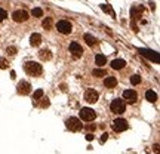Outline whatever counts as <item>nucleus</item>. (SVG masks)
Masks as SVG:
<instances>
[{"mask_svg": "<svg viewBox=\"0 0 160 154\" xmlns=\"http://www.w3.org/2000/svg\"><path fill=\"white\" fill-rule=\"evenodd\" d=\"M128 122L124 120V119H116V120L113 122V129L116 132H123V131H126L128 129Z\"/></svg>", "mask_w": 160, "mask_h": 154, "instance_id": "7", "label": "nucleus"}, {"mask_svg": "<svg viewBox=\"0 0 160 154\" xmlns=\"http://www.w3.org/2000/svg\"><path fill=\"white\" fill-rule=\"evenodd\" d=\"M15 76H16L15 71H11V79H15Z\"/></svg>", "mask_w": 160, "mask_h": 154, "instance_id": "32", "label": "nucleus"}, {"mask_svg": "<svg viewBox=\"0 0 160 154\" xmlns=\"http://www.w3.org/2000/svg\"><path fill=\"white\" fill-rule=\"evenodd\" d=\"M107 139H108V135H107V133H102V135H101V142H105Z\"/></svg>", "mask_w": 160, "mask_h": 154, "instance_id": "30", "label": "nucleus"}, {"mask_svg": "<svg viewBox=\"0 0 160 154\" xmlns=\"http://www.w3.org/2000/svg\"><path fill=\"white\" fill-rule=\"evenodd\" d=\"M124 65H126V62L123 59H114L111 62V68H114V70H122V68H124Z\"/></svg>", "mask_w": 160, "mask_h": 154, "instance_id": "14", "label": "nucleus"}, {"mask_svg": "<svg viewBox=\"0 0 160 154\" xmlns=\"http://www.w3.org/2000/svg\"><path fill=\"white\" fill-rule=\"evenodd\" d=\"M130 83H132V84H135V86H136V84H139V83H141V77H139L138 74L132 76V77H130Z\"/></svg>", "mask_w": 160, "mask_h": 154, "instance_id": "22", "label": "nucleus"}, {"mask_svg": "<svg viewBox=\"0 0 160 154\" xmlns=\"http://www.w3.org/2000/svg\"><path fill=\"white\" fill-rule=\"evenodd\" d=\"M39 56H40L42 61H49V59L52 58V54H50V50L43 49V50H40V52H39Z\"/></svg>", "mask_w": 160, "mask_h": 154, "instance_id": "15", "label": "nucleus"}, {"mask_svg": "<svg viewBox=\"0 0 160 154\" xmlns=\"http://www.w3.org/2000/svg\"><path fill=\"white\" fill-rule=\"evenodd\" d=\"M31 15L34 16V18H42L43 16V9H40V7H34V9L31 11Z\"/></svg>", "mask_w": 160, "mask_h": 154, "instance_id": "20", "label": "nucleus"}, {"mask_svg": "<svg viewBox=\"0 0 160 154\" xmlns=\"http://www.w3.org/2000/svg\"><path fill=\"white\" fill-rule=\"evenodd\" d=\"M92 74H93V77H104L105 76V70H93Z\"/></svg>", "mask_w": 160, "mask_h": 154, "instance_id": "24", "label": "nucleus"}, {"mask_svg": "<svg viewBox=\"0 0 160 154\" xmlns=\"http://www.w3.org/2000/svg\"><path fill=\"white\" fill-rule=\"evenodd\" d=\"M102 11H104V12H108V13H111V15H114V12H113V9L110 7V5H102Z\"/></svg>", "mask_w": 160, "mask_h": 154, "instance_id": "26", "label": "nucleus"}, {"mask_svg": "<svg viewBox=\"0 0 160 154\" xmlns=\"http://www.w3.org/2000/svg\"><path fill=\"white\" fill-rule=\"evenodd\" d=\"M65 125H67V129L71 132H79V131H82V127H83L82 122H80L77 117H70L65 122Z\"/></svg>", "mask_w": 160, "mask_h": 154, "instance_id": "3", "label": "nucleus"}, {"mask_svg": "<svg viewBox=\"0 0 160 154\" xmlns=\"http://www.w3.org/2000/svg\"><path fill=\"white\" fill-rule=\"evenodd\" d=\"M95 62H96V65H105L107 58H105L104 55H101V54H98V55L95 56Z\"/></svg>", "mask_w": 160, "mask_h": 154, "instance_id": "19", "label": "nucleus"}, {"mask_svg": "<svg viewBox=\"0 0 160 154\" xmlns=\"http://www.w3.org/2000/svg\"><path fill=\"white\" fill-rule=\"evenodd\" d=\"M123 98L126 99V101L129 102V104H133V102H136L138 95H136V92H135V90L128 89V90H124V92H123Z\"/></svg>", "mask_w": 160, "mask_h": 154, "instance_id": "11", "label": "nucleus"}, {"mask_svg": "<svg viewBox=\"0 0 160 154\" xmlns=\"http://www.w3.org/2000/svg\"><path fill=\"white\" fill-rule=\"evenodd\" d=\"M40 43H42V36H40V34H37V33L31 34V37H30V45L34 46V48H37V46H40Z\"/></svg>", "mask_w": 160, "mask_h": 154, "instance_id": "13", "label": "nucleus"}, {"mask_svg": "<svg viewBox=\"0 0 160 154\" xmlns=\"http://www.w3.org/2000/svg\"><path fill=\"white\" fill-rule=\"evenodd\" d=\"M9 67V62H7V59L5 58H0V70H5V68Z\"/></svg>", "mask_w": 160, "mask_h": 154, "instance_id": "23", "label": "nucleus"}, {"mask_svg": "<svg viewBox=\"0 0 160 154\" xmlns=\"http://www.w3.org/2000/svg\"><path fill=\"white\" fill-rule=\"evenodd\" d=\"M145 99L150 101V102H156L157 101V93L153 92V90H147L145 92Z\"/></svg>", "mask_w": 160, "mask_h": 154, "instance_id": "17", "label": "nucleus"}, {"mask_svg": "<svg viewBox=\"0 0 160 154\" xmlns=\"http://www.w3.org/2000/svg\"><path fill=\"white\" fill-rule=\"evenodd\" d=\"M98 92L96 90H93V89H87L86 92H85V101L86 102H89V104H95V102L98 101Z\"/></svg>", "mask_w": 160, "mask_h": 154, "instance_id": "8", "label": "nucleus"}, {"mask_svg": "<svg viewBox=\"0 0 160 154\" xmlns=\"http://www.w3.org/2000/svg\"><path fill=\"white\" fill-rule=\"evenodd\" d=\"M85 42L89 45V46H93L96 45V39L92 36V34H85Z\"/></svg>", "mask_w": 160, "mask_h": 154, "instance_id": "18", "label": "nucleus"}, {"mask_svg": "<svg viewBox=\"0 0 160 154\" xmlns=\"http://www.w3.org/2000/svg\"><path fill=\"white\" fill-rule=\"evenodd\" d=\"M80 117H82V120H85V122H92V120H95L96 113H95L92 108L85 107V108L80 110Z\"/></svg>", "mask_w": 160, "mask_h": 154, "instance_id": "5", "label": "nucleus"}, {"mask_svg": "<svg viewBox=\"0 0 160 154\" xmlns=\"http://www.w3.org/2000/svg\"><path fill=\"white\" fill-rule=\"evenodd\" d=\"M104 83H105L107 88H114L116 84H117V79H116V77H105Z\"/></svg>", "mask_w": 160, "mask_h": 154, "instance_id": "16", "label": "nucleus"}, {"mask_svg": "<svg viewBox=\"0 0 160 154\" xmlns=\"http://www.w3.org/2000/svg\"><path fill=\"white\" fill-rule=\"evenodd\" d=\"M15 52H16V49H15V48H7V54L15 55Z\"/></svg>", "mask_w": 160, "mask_h": 154, "instance_id": "28", "label": "nucleus"}, {"mask_svg": "<svg viewBox=\"0 0 160 154\" xmlns=\"http://www.w3.org/2000/svg\"><path fill=\"white\" fill-rule=\"evenodd\" d=\"M31 90V84L28 82H19L18 83V93L19 95H28Z\"/></svg>", "mask_w": 160, "mask_h": 154, "instance_id": "10", "label": "nucleus"}, {"mask_svg": "<svg viewBox=\"0 0 160 154\" xmlns=\"http://www.w3.org/2000/svg\"><path fill=\"white\" fill-rule=\"evenodd\" d=\"M56 30H58L61 34H70L71 31H73V25H71L70 21L61 19V21H58V24H56Z\"/></svg>", "mask_w": 160, "mask_h": 154, "instance_id": "4", "label": "nucleus"}, {"mask_svg": "<svg viewBox=\"0 0 160 154\" xmlns=\"http://www.w3.org/2000/svg\"><path fill=\"white\" fill-rule=\"evenodd\" d=\"M110 108H111L113 113L122 114V113H124V110H126V104H124L123 99H119V98H117V99H113V101H111Z\"/></svg>", "mask_w": 160, "mask_h": 154, "instance_id": "2", "label": "nucleus"}, {"mask_svg": "<svg viewBox=\"0 0 160 154\" xmlns=\"http://www.w3.org/2000/svg\"><path fill=\"white\" fill-rule=\"evenodd\" d=\"M42 96H43V89H37V90L34 92V95H33V101H37Z\"/></svg>", "mask_w": 160, "mask_h": 154, "instance_id": "21", "label": "nucleus"}, {"mask_svg": "<svg viewBox=\"0 0 160 154\" xmlns=\"http://www.w3.org/2000/svg\"><path fill=\"white\" fill-rule=\"evenodd\" d=\"M43 27L46 28V30H49L50 27H52V18H46L43 21Z\"/></svg>", "mask_w": 160, "mask_h": 154, "instance_id": "25", "label": "nucleus"}, {"mask_svg": "<svg viewBox=\"0 0 160 154\" xmlns=\"http://www.w3.org/2000/svg\"><path fill=\"white\" fill-rule=\"evenodd\" d=\"M5 18H7V13H6L5 9H2V7H0V22H2Z\"/></svg>", "mask_w": 160, "mask_h": 154, "instance_id": "27", "label": "nucleus"}, {"mask_svg": "<svg viewBox=\"0 0 160 154\" xmlns=\"http://www.w3.org/2000/svg\"><path fill=\"white\" fill-rule=\"evenodd\" d=\"M24 70L27 74H30V76H40L42 71H43V68L39 62H34V61H28V62H25L24 65Z\"/></svg>", "mask_w": 160, "mask_h": 154, "instance_id": "1", "label": "nucleus"}, {"mask_svg": "<svg viewBox=\"0 0 160 154\" xmlns=\"http://www.w3.org/2000/svg\"><path fill=\"white\" fill-rule=\"evenodd\" d=\"M42 107H43V108H44V107H49V99H48V98H46V99H43Z\"/></svg>", "mask_w": 160, "mask_h": 154, "instance_id": "29", "label": "nucleus"}, {"mask_svg": "<svg viewBox=\"0 0 160 154\" xmlns=\"http://www.w3.org/2000/svg\"><path fill=\"white\" fill-rule=\"evenodd\" d=\"M86 139H87V141H92V139H93V135H92V133H87V135H86Z\"/></svg>", "mask_w": 160, "mask_h": 154, "instance_id": "31", "label": "nucleus"}, {"mask_svg": "<svg viewBox=\"0 0 160 154\" xmlns=\"http://www.w3.org/2000/svg\"><path fill=\"white\" fill-rule=\"evenodd\" d=\"M12 18H13L15 22H25L27 19H28V13H27L25 11H22V9H19V11H15L12 13Z\"/></svg>", "mask_w": 160, "mask_h": 154, "instance_id": "9", "label": "nucleus"}, {"mask_svg": "<svg viewBox=\"0 0 160 154\" xmlns=\"http://www.w3.org/2000/svg\"><path fill=\"white\" fill-rule=\"evenodd\" d=\"M70 52H71V55H73L74 59H79L83 55V48L80 46L77 42H71L70 43Z\"/></svg>", "mask_w": 160, "mask_h": 154, "instance_id": "6", "label": "nucleus"}, {"mask_svg": "<svg viewBox=\"0 0 160 154\" xmlns=\"http://www.w3.org/2000/svg\"><path fill=\"white\" fill-rule=\"evenodd\" d=\"M139 54L142 56H145L148 59H151V61H154V62H159V55L156 52H153V50H147V49H139Z\"/></svg>", "mask_w": 160, "mask_h": 154, "instance_id": "12", "label": "nucleus"}]
</instances>
